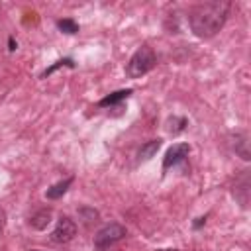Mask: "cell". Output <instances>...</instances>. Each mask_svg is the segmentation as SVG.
<instances>
[{"mask_svg":"<svg viewBox=\"0 0 251 251\" xmlns=\"http://www.w3.org/2000/svg\"><path fill=\"white\" fill-rule=\"evenodd\" d=\"M229 2H204L192 8L188 22L198 37H212L226 24Z\"/></svg>","mask_w":251,"mask_h":251,"instance_id":"1","label":"cell"},{"mask_svg":"<svg viewBox=\"0 0 251 251\" xmlns=\"http://www.w3.org/2000/svg\"><path fill=\"white\" fill-rule=\"evenodd\" d=\"M155 65H157V57H155L153 49L147 47V45H143V47H139V49L131 55V59H129V63H127V67H126V75H127L129 78H137V76L149 73Z\"/></svg>","mask_w":251,"mask_h":251,"instance_id":"2","label":"cell"},{"mask_svg":"<svg viewBox=\"0 0 251 251\" xmlns=\"http://www.w3.org/2000/svg\"><path fill=\"white\" fill-rule=\"evenodd\" d=\"M124 237H126V227L124 226H120V224H108V226H104L94 235V245L98 249H108L110 245L118 243Z\"/></svg>","mask_w":251,"mask_h":251,"instance_id":"3","label":"cell"},{"mask_svg":"<svg viewBox=\"0 0 251 251\" xmlns=\"http://www.w3.org/2000/svg\"><path fill=\"white\" fill-rule=\"evenodd\" d=\"M75 235H76V226H75V222H73L71 218L63 216V218H59V222H57V226H55V229H53V233H51V239H53L55 243H67V241H71Z\"/></svg>","mask_w":251,"mask_h":251,"instance_id":"4","label":"cell"},{"mask_svg":"<svg viewBox=\"0 0 251 251\" xmlns=\"http://www.w3.org/2000/svg\"><path fill=\"white\" fill-rule=\"evenodd\" d=\"M188 151H190L188 143H175V145L165 153V159H163V171H167L169 167H173V165L180 163L184 157H188Z\"/></svg>","mask_w":251,"mask_h":251,"instance_id":"5","label":"cell"},{"mask_svg":"<svg viewBox=\"0 0 251 251\" xmlns=\"http://www.w3.org/2000/svg\"><path fill=\"white\" fill-rule=\"evenodd\" d=\"M71 182H73V178L69 176V178H65V180H61V182H57V184H53L51 188H47V198H59V196H63L65 192H67V188L71 186Z\"/></svg>","mask_w":251,"mask_h":251,"instance_id":"6","label":"cell"},{"mask_svg":"<svg viewBox=\"0 0 251 251\" xmlns=\"http://www.w3.org/2000/svg\"><path fill=\"white\" fill-rule=\"evenodd\" d=\"M129 94H131V90H129V88H127V90H118V92H114V94L106 96L104 100H100V102H98V106H100V108H106V106H114V104H118L120 100L127 98Z\"/></svg>","mask_w":251,"mask_h":251,"instance_id":"7","label":"cell"},{"mask_svg":"<svg viewBox=\"0 0 251 251\" xmlns=\"http://www.w3.org/2000/svg\"><path fill=\"white\" fill-rule=\"evenodd\" d=\"M159 147H161V139H151L149 143H145V145L141 147L139 157H141V159H151V157L157 153Z\"/></svg>","mask_w":251,"mask_h":251,"instance_id":"8","label":"cell"},{"mask_svg":"<svg viewBox=\"0 0 251 251\" xmlns=\"http://www.w3.org/2000/svg\"><path fill=\"white\" fill-rule=\"evenodd\" d=\"M49 218H51V212H49V210H43V212H39L37 216H33L31 226H33V227H37V229H43V227L51 222Z\"/></svg>","mask_w":251,"mask_h":251,"instance_id":"9","label":"cell"},{"mask_svg":"<svg viewBox=\"0 0 251 251\" xmlns=\"http://www.w3.org/2000/svg\"><path fill=\"white\" fill-rule=\"evenodd\" d=\"M57 25H59V29L65 31V33H76V31H78V25H76L73 20H59Z\"/></svg>","mask_w":251,"mask_h":251,"instance_id":"10","label":"cell"},{"mask_svg":"<svg viewBox=\"0 0 251 251\" xmlns=\"http://www.w3.org/2000/svg\"><path fill=\"white\" fill-rule=\"evenodd\" d=\"M4 224H6V214H4V210L0 208V231L4 229Z\"/></svg>","mask_w":251,"mask_h":251,"instance_id":"11","label":"cell"},{"mask_svg":"<svg viewBox=\"0 0 251 251\" xmlns=\"http://www.w3.org/2000/svg\"><path fill=\"white\" fill-rule=\"evenodd\" d=\"M161 251H176V249H161Z\"/></svg>","mask_w":251,"mask_h":251,"instance_id":"12","label":"cell"},{"mask_svg":"<svg viewBox=\"0 0 251 251\" xmlns=\"http://www.w3.org/2000/svg\"><path fill=\"white\" fill-rule=\"evenodd\" d=\"M31 251H41V249H31Z\"/></svg>","mask_w":251,"mask_h":251,"instance_id":"13","label":"cell"}]
</instances>
